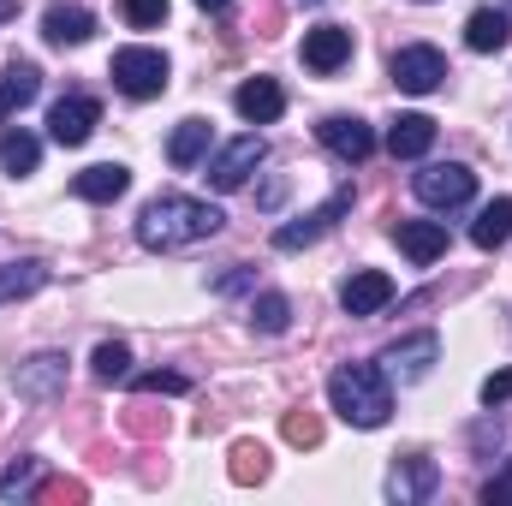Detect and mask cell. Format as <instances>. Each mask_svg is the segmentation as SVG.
<instances>
[{
	"label": "cell",
	"instance_id": "6da1fadb",
	"mask_svg": "<svg viewBox=\"0 0 512 506\" xmlns=\"http://www.w3.org/2000/svg\"><path fill=\"white\" fill-rule=\"evenodd\" d=\"M221 227H227V215H221L215 203L167 191V197L143 203V215H137V245H143V251H185V245H197V239H215Z\"/></svg>",
	"mask_w": 512,
	"mask_h": 506
},
{
	"label": "cell",
	"instance_id": "7a4b0ae2",
	"mask_svg": "<svg viewBox=\"0 0 512 506\" xmlns=\"http://www.w3.org/2000/svg\"><path fill=\"white\" fill-rule=\"evenodd\" d=\"M328 405L352 429H382L393 411V381L382 376V364H340L328 376Z\"/></svg>",
	"mask_w": 512,
	"mask_h": 506
},
{
	"label": "cell",
	"instance_id": "3957f363",
	"mask_svg": "<svg viewBox=\"0 0 512 506\" xmlns=\"http://www.w3.org/2000/svg\"><path fill=\"white\" fill-rule=\"evenodd\" d=\"M108 78H114V90H120V96L149 102V96H161V90H167L173 66H167V54H161V48H120V54H114V66H108Z\"/></svg>",
	"mask_w": 512,
	"mask_h": 506
},
{
	"label": "cell",
	"instance_id": "277c9868",
	"mask_svg": "<svg viewBox=\"0 0 512 506\" xmlns=\"http://www.w3.org/2000/svg\"><path fill=\"white\" fill-rule=\"evenodd\" d=\"M411 191H417L423 209H465L477 197V173L465 161H435V167H423L411 179Z\"/></svg>",
	"mask_w": 512,
	"mask_h": 506
},
{
	"label": "cell",
	"instance_id": "5b68a950",
	"mask_svg": "<svg viewBox=\"0 0 512 506\" xmlns=\"http://www.w3.org/2000/svg\"><path fill=\"white\" fill-rule=\"evenodd\" d=\"M435 489H441V465L429 453H399L393 459V471H387V501L393 506H423L435 501Z\"/></svg>",
	"mask_w": 512,
	"mask_h": 506
},
{
	"label": "cell",
	"instance_id": "8992f818",
	"mask_svg": "<svg viewBox=\"0 0 512 506\" xmlns=\"http://www.w3.org/2000/svg\"><path fill=\"white\" fill-rule=\"evenodd\" d=\"M393 84L405 90V96H429V90H441L447 84V54L441 48H429V42H411V48H399L393 54Z\"/></svg>",
	"mask_w": 512,
	"mask_h": 506
},
{
	"label": "cell",
	"instance_id": "52a82bcc",
	"mask_svg": "<svg viewBox=\"0 0 512 506\" xmlns=\"http://www.w3.org/2000/svg\"><path fill=\"white\" fill-rule=\"evenodd\" d=\"M262 161H268V143H262V131H245V137H233V143H227V149L209 161V173H203V179H209L215 191H239V185L251 179Z\"/></svg>",
	"mask_w": 512,
	"mask_h": 506
},
{
	"label": "cell",
	"instance_id": "ba28073f",
	"mask_svg": "<svg viewBox=\"0 0 512 506\" xmlns=\"http://www.w3.org/2000/svg\"><path fill=\"white\" fill-rule=\"evenodd\" d=\"M435 358H441V340L423 328V334H405V340H393L376 364H382L387 381H423L429 370H435Z\"/></svg>",
	"mask_w": 512,
	"mask_h": 506
},
{
	"label": "cell",
	"instance_id": "9c48e42d",
	"mask_svg": "<svg viewBox=\"0 0 512 506\" xmlns=\"http://www.w3.org/2000/svg\"><path fill=\"white\" fill-rule=\"evenodd\" d=\"M352 209V185H340L322 209H310V215H298V221H286V227H274V251H304V245H316L340 215Z\"/></svg>",
	"mask_w": 512,
	"mask_h": 506
},
{
	"label": "cell",
	"instance_id": "30bf717a",
	"mask_svg": "<svg viewBox=\"0 0 512 506\" xmlns=\"http://www.w3.org/2000/svg\"><path fill=\"white\" fill-rule=\"evenodd\" d=\"M96 126H102V102H96V96H60V102L48 108V137H54L60 149L90 143Z\"/></svg>",
	"mask_w": 512,
	"mask_h": 506
},
{
	"label": "cell",
	"instance_id": "8fae6325",
	"mask_svg": "<svg viewBox=\"0 0 512 506\" xmlns=\"http://www.w3.org/2000/svg\"><path fill=\"white\" fill-rule=\"evenodd\" d=\"M346 60H352V30H346V24H316V30H304V66H310L316 78L340 72Z\"/></svg>",
	"mask_w": 512,
	"mask_h": 506
},
{
	"label": "cell",
	"instance_id": "7c38bea8",
	"mask_svg": "<svg viewBox=\"0 0 512 506\" xmlns=\"http://www.w3.org/2000/svg\"><path fill=\"white\" fill-rule=\"evenodd\" d=\"M316 131H322V143H328V149H334L340 161H352V167L376 155V131L364 126L358 114H328V120H322Z\"/></svg>",
	"mask_w": 512,
	"mask_h": 506
},
{
	"label": "cell",
	"instance_id": "4fadbf2b",
	"mask_svg": "<svg viewBox=\"0 0 512 506\" xmlns=\"http://www.w3.org/2000/svg\"><path fill=\"white\" fill-rule=\"evenodd\" d=\"M12 387H18V399H54L66 387V352H36L30 364L12 370Z\"/></svg>",
	"mask_w": 512,
	"mask_h": 506
},
{
	"label": "cell",
	"instance_id": "5bb4252c",
	"mask_svg": "<svg viewBox=\"0 0 512 506\" xmlns=\"http://www.w3.org/2000/svg\"><path fill=\"white\" fill-rule=\"evenodd\" d=\"M387 298H393V280H387L382 268H358L340 286V310L346 316H376V310H387Z\"/></svg>",
	"mask_w": 512,
	"mask_h": 506
},
{
	"label": "cell",
	"instance_id": "9a60e30c",
	"mask_svg": "<svg viewBox=\"0 0 512 506\" xmlns=\"http://www.w3.org/2000/svg\"><path fill=\"white\" fill-rule=\"evenodd\" d=\"M393 245L411 256L417 268H429L435 256H447V227L441 221H393Z\"/></svg>",
	"mask_w": 512,
	"mask_h": 506
},
{
	"label": "cell",
	"instance_id": "2e32d148",
	"mask_svg": "<svg viewBox=\"0 0 512 506\" xmlns=\"http://www.w3.org/2000/svg\"><path fill=\"white\" fill-rule=\"evenodd\" d=\"M72 191L84 197V203H120L131 191V167L120 161H96V167H84L78 179H72Z\"/></svg>",
	"mask_w": 512,
	"mask_h": 506
},
{
	"label": "cell",
	"instance_id": "e0dca14e",
	"mask_svg": "<svg viewBox=\"0 0 512 506\" xmlns=\"http://www.w3.org/2000/svg\"><path fill=\"white\" fill-rule=\"evenodd\" d=\"M233 108H239L251 126H268V120H280V114H286V90H280L274 78H245V84H239V96H233Z\"/></svg>",
	"mask_w": 512,
	"mask_h": 506
},
{
	"label": "cell",
	"instance_id": "ac0fdd59",
	"mask_svg": "<svg viewBox=\"0 0 512 506\" xmlns=\"http://www.w3.org/2000/svg\"><path fill=\"white\" fill-rule=\"evenodd\" d=\"M90 30H96V18H90L84 6H66V0H54V6L42 12V36H48L54 48H78V42H90Z\"/></svg>",
	"mask_w": 512,
	"mask_h": 506
},
{
	"label": "cell",
	"instance_id": "d6986e66",
	"mask_svg": "<svg viewBox=\"0 0 512 506\" xmlns=\"http://www.w3.org/2000/svg\"><path fill=\"white\" fill-rule=\"evenodd\" d=\"M429 143H435V120H429V114H399V120L387 126V149H393V161H423Z\"/></svg>",
	"mask_w": 512,
	"mask_h": 506
},
{
	"label": "cell",
	"instance_id": "ffe728a7",
	"mask_svg": "<svg viewBox=\"0 0 512 506\" xmlns=\"http://www.w3.org/2000/svg\"><path fill=\"white\" fill-rule=\"evenodd\" d=\"M36 96H42V72L30 60H6V72H0V120L18 114V108H30Z\"/></svg>",
	"mask_w": 512,
	"mask_h": 506
},
{
	"label": "cell",
	"instance_id": "44dd1931",
	"mask_svg": "<svg viewBox=\"0 0 512 506\" xmlns=\"http://www.w3.org/2000/svg\"><path fill=\"white\" fill-rule=\"evenodd\" d=\"M465 42H471L477 54H501L512 42V18L501 6H477V12L465 18Z\"/></svg>",
	"mask_w": 512,
	"mask_h": 506
},
{
	"label": "cell",
	"instance_id": "7402d4cb",
	"mask_svg": "<svg viewBox=\"0 0 512 506\" xmlns=\"http://www.w3.org/2000/svg\"><path fill=\"white\" fill-rule=\"evenodd\" d=\"M209 137H215L209 120H179L173 137H167V161H173V167H197V161L209 155Z\"/></svg>",
	"mask_w": 512,
	"mask_h": 506
},
{
	"label": "cell",
	"instance_id": "603a6c76",
	"mask_svg": "<svg viewBox=\"0 0 512 506\" xmlns=\"http://www.w3.org/2000/svg\"><path fill=\"white\" fill-rule=\"evenodd\" d=\"M507 239H512V197H495V203L471 221V245H477V251H501Z\"/></svg>",
	"mask_w": 512,
	"mask_h": 506
},
{
	"label": "cell",
	"instance_id": "cb8c5ba5",
	"mask_svg": "<svg viewBox=\"0 0 512 506\" xmlns=\"http://www.w3.org/2000/svg\"><path fill=\"white\" fill-rule=\"evenodd\" d=\"M36 161H42V143L30 137V131L18 126V131H6L0 137V167L12 173V179H24V173H36Z\"/></svg>",
	"mask_w": 512,
	"mask_h": 506
},
{
	"label": "cell",
	"instance_id": "d4e9b609",
	"mask_svg": "<svg viewBox=\"0 0 512 506\" xmlns=\"http://www.w3.org/2000/svg\"><path fill=\"white\" fill-rule=\"evenodd\" d=\"M233 465H227V477L239 483V489H256L262 477H268V447L262 441H233V453H227Z\"/></svg>",
	"mask_w": 512,
	"mask_h": 506
},
{
	"label": "cell",
	"instance_id": "484cf974",
	"mask_svg": "<svg viewBox=\"0 0 512 506\" xmlns=\"http://www.w3.org/2000/svg\"><path fill=\"white\" fill-rule=\"evenodd\" d=\"M42 280H48V268H42V262H6V268H0V304L42 292Z\"/></svg>",
	"mask_w": 512,
	"mask_h": 506
},
{
	"label": "cell",
	"instance_id": "4316f807",
	"mask_svg": "<svg viewBox=\"0 0 512 506\" xmlns=\"http://www.w3.org/2000/svg\"><path fill=\"white\" fill-rule=\"evenodd\" d=\"M36 477H42V459H12V465H0V501H24V495H36Z\"/></svg>",
	"mask_w": 512,
	"mask_h": 506
},
{
	"label": "cell",
	"instance_id": "83f0119b",
	"mask_svg": "<svg viewBox=\"0 0 512 506\" xmlns=\"http://www.w3.org/2000/svg\"><path fill=\"white\" fill-rule=\"evenodd\" d=\"M251 328H256V334H286V328H292V304H286L280 292L251 298Z\"/></svg>",
	"mask_w": 512,
	"mask_h": 506
},
{
	"label": "cell",
	"instance_id": "f1b7e54d",
	"mask_svg": "<svg viewBox=\"0 0 512 506\" xmlns=\"http://www.w3.org/2000/svg\"><path fill=\"white\" fill-rule=\"evenodd\" d=\"M126 435H137V441H161L167 435V411H155L149 405V393H137V405H126Z\"/></svg>",
	"mask_w": 512,
	"mask_h": 506
},
{
	"label": "cell",
	"instance_id": "f546056e",
	"mask_svg": "<svg viewBox=\"0 0 512 506\" xmlns=\"http://www.w3.org/2000/svg\"><path fill=\"white\" fill-rule=\"evenodd\" d=\"M90 370H96V381H126L131 376V346L126 340H102L96 358H90Z\"/></svg>",
	"mask_w": 512,
	"mask_h": 506
},
{
	"label": "cell",
	"instance_id": "4dcf8cb0",
	"mask_svg": "<svg viewBox=\"0 0 512 506\" xmlns=\"http://www.w3.org/2000/svg\"><path fill=\"white\" fill-rule=\"evenodd\" d=\"M280 435H286L292 447H322V417L298 405V411H286V417H280Z\"/></svg>",
	"mask_w": 512,
	"mask_h": 506
},
{
	"label": "cell",
	"instance_id": "1f68e13d",
	"mask_svg": "<svg viewBox=\"0 0 512 506\" xmlns=\"http://www.w3.org/2000/svg\"><path fill=\"white\" fill-rule=\"evenodd\" d=\"M84 495H90V489H84L78 477H54V483H36V501H42V506H78Z\"/></svg>",
	"mask_w": 512,
	"mask_h": 506
},
{
	"label": "cell",
	"instance_id": "d6a6232c",
	"mask_svg": "<svg viewBox=\"0 0 512 506\" xmlns=\"http://www.w3.org/2000/svg\"><path fill=\"white\" fill-rule=\"evenodd\" d=\"M137 393H161V399H179V393H191V381L179 376V370H149V376L131 381Z\"/></svg>",
	"mask_w": 512,
	"mask_h": 506
},
{
	"label": "cell",
	"instance_id": "836d02e7",
	"mask_svg": "<svg viewBox=\"0 0 512 506\" xmlns=\"http://www.w3.org/2000/svg\"><path fill=\"white\" fill-rule=\"evenodd\" d=\"M120 6H126V24H137V30H155L167 18V0H120Z\"/></svg>",
	"mask_w": 512,
	"mask_h": 506
},
{
	"label": "cell",
	"instance_id": "e575fe53",
	"mask_svg": "<svg viewBox=\"0 0 512 506\" xmlns=\"http://www.w3.org/2000/svg\"><path fill=\"white\" fill-rule=\"evenodd\" d=\"M483 501H489V506H512V459L489 477V483H483Z\"/></svg>",
	"mask_w": 512,
	"mask_h": 506
},
{
	"label": "cell",
	"instance_id": "d590c367",
	"mask_svg": "<svg viewBox=\"0 0 512 506\" xmlns=\"http://www.w3.org/2000/svg\"><path fill=\"white\" fill-rule=\"evenodd\" d=\"M507 399H512V364L483 381V405H507Z\"/></svg>",
	"mask_w": 512,
	"mask_h": 506
},
{
	"label": "cell",
	"instance_id": "8d00e7d4",
	"mask_svg": "<svg viewBox=\"0 0 512 506\" xmlns=\"http://www.w3.org/2000/svg\"><path fill=\"white\" fill-rule=\"evenodd\" d=\"M245 286H251V268H245V262H233V268L215 280V292H221V298H227V292H245Z\"/></svg>",
	"mask_w": 512,
	"mask_h": 506
},
{
	"label": "cell",
	"instance_id": "74e56055",
	"mask_svg": "<svg viewBox=\"0 0 512 506\" xmlns=\"http://www.w3.org/2000/svg\"><path fill=\"white\" fill-rule=\"evenodd\" d=\"M471 441H477V447H501V423H477Z\"/></svg>",
	"mask_w": 512,
	"mask_h": 506
},
{
	"label": "cell",
	"instance_id": "f35d334b",
	"mask_svg": "<svg viewBox=\"0 0 512 506\" xmlns=\"http://www.w3.org/2000/svg\"><path fill=\"white\" fill-rule=\"evenodd\" d=\"M197 6H203V12H227L233 0H197Z\"/></svg>",
	"mask_w": 512,
	"mask_h": 506
},
{
	"label": "cell",
	"instance_id": "ab89813d",
	"mask_svg": "<svg viewBox=\"0 0 512 506\" xmlns=\"http://www.w3.org/2000/svg\"><path fill=\"white\" fill-rule=\"evenodd\" d=\"M12 12H18V0H0V24H6V18H12Z\"/></svg>",
	"mask_w": 512,
	"mask_h": 506
},
{
	"label": "cell",
	"instance_id": "60d3db41",
	"mask_svg": "<svg viewBox=\"0 0 512 506\" xmlns=\"http://www.w3.org/2000/svg\"><path fill=\"white\" fill-rule=\"evenodd\" d=\"M304 6H328V0H304Z\"/></svg>",
	"mask_w": 512,
	"mask_h": 506
}]
</instances>
